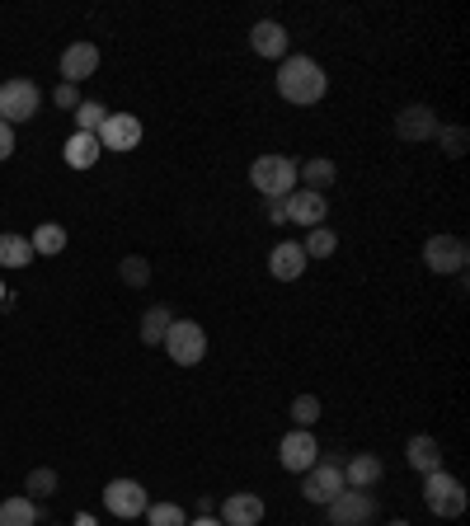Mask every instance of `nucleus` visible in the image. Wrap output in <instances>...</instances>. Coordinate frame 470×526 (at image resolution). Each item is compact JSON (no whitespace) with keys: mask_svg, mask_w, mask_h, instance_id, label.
<instances>
[{"mask_svg":"<svg viewBox=\"0 0 470 526\" xmlns=\"http://www.w3.org/2000/svg\"><path fill=\"white\" fill-rule=\"evenodd\" d=\"M273 85H278V94L287 99V104H320L329 90V76L325 66L315 62V57H301V52H287L278 62V76H273Z\"/></svg>","mask_w":470,"mask_h":526,"instance_id":"nucleus-1","label":"nucleus"},{"mask_svg":"<svg viewBox=\"0 0 470 526\" xmlns=\"http://www.w3.org/2000/svg\"><path fill=\"white\" fill-rule=\"evenodd\" d=\"M250 184L264 202H282L297 188V160L292 155H259L250 165Z\"/></svg>","mask_w":470,"mask_h":526,"instance_id":"nucleus-2","label":"nucleus"},{"mask_svg":"<svg viewBox=\"0 0 470 526\" xmlns=\"http://www.w3.org/2000/svg\"><path fill=\"white\" fill-rule=\"evenodd\" d=\"M423 503L433 517H461L466 512V484L447 470H433V475H423Z\"/></svg>","mask_w":470,"mask_h":526,"instance_id":"nucleus-3","label":"nucleus"},{"mask_svg":"<svg viewBox=\"0 0 470 526\" xmlns=\"http://www.w3.org/2000/svg\"><path fill=\"white\" fill-rule=\"evenodd\" d=\"M160 348L170 353L174 367H198V362L207 357V334H203V325H198V320H174Z\"/></svg>","mask_w":470,"mask_h":526,"instance_id":"nucleus-4","label":"nucleus"},{"mask_svg":"<svg viewBox=\"0 0 470 526\" xmlns=\"http://www.w3.org/2000/svg\"><path fill=\"white\" fill-rule=\"evenodd\" d=\"M38 104H43V90L33 85V80L15 76V80H5L0 85V123H29L33 113H38Z\"/></svg>","mask_w":470,"mask_h":526,"instance_id":"nucleus-5","label":"nucleus"},{"mask_svg":"<svg viewBox=\"0 0 470 526\" xmlns=\"http://www.w3.org/2000/svg\"><path fill=\"white\" fill-rule=\"evenodd\" d=\"M348 484H344V461H315L306 475H301V494L311 498V503H334V498L344 494Z\"/></svg>","mask_w":470,"mask_h":526,"instance_id":"nucleus-6","label":"nucleus"},{"mask_svg":"<svg viewBox=\"0 0 470 526\" xmlns=\"http://www.w3.org/2000/svg\"><path fill=\"white\" fill-rule=\"evenodd\" d=\"M423 263H428V273H466L470 263V249L461 235H433L428 245H423Z\"/></svg>","mask_w":470,"mask_h":526,"instance_id":"nucleus-7","label":"nucleus"},{"mask_svg":"<svg viewBox=\"0 0 470 526\" xmlns=\"http://www.w3.org/2000/svg\"><path fill=\"white\" fill-rule=\"evenodd\" d=\"M329 508V526H367L376 522V494L372 489H344V494L325 503Z\"/></svg>","mask_w":470,"mask_h":526,"instance_id":"nucleus-8","label":"nucleus"},{"mask_svg":"<svg viewBox=\"0 0 470 526\" xmlns=\"http://www.w3.org/2000/svg\"><path fill=\"white\" fill-rule=\"evenodd\" d=\"M278 461L287 475H306L315 461H320V442L311 437V428H292V433L278 442Z\"/></svg>","mask_w":470,"mask_h":526,"instance_id":"nucleus-9","label":"nucleus"},{"mask_svg":"<svg viewBox=\"0 0 470 526\" xmlns=\"http://www.w3.org/2000/svg\"><path fill=\"white\" fill-rule=\"evenodd\" d=\"M104 508L127 522V517H141V512L151 508V494L141 489V480H113V484H104Z\"/></svg>","mask_w":470,"mask_h":526,"instance_id":"nucleus-10","label":"nucleus"},{"mask_svg":"<svg viewBox=\"0 0 470 526\" xmlns=\"http://www.w3.org/2000/svg\"><path fill=\"white\" fill-rule=\"evenodd\" d=\"M94 137H99L104 151H137L141 146V118H132V113H109Z\"/></svg>","mask_w":470,"mask_h":526,"instance_id":"nucleus-11","label":"nucleus"},{"mask_svg":"<svg viewBox=\"0 0 470 526\" xmlns=\"http://www.w3.org/2000/svg\"><path fill=\"white\" fill-rule=\"evenodd\" d=\"M282 207H287V221H292V226H325V217H329L325 193H311V188H292V193L282 198Z\"/></svg>","mask_w":470,"mask_h":526,"instance_id":"nucleus-12","label":"nucleus"},{"mask_svg":"<svg viewBox=\"0 0 470 526\" xmlns=\"http://www.w3.org/2000/svg\"><path fill=\"white\" fill-rule=\"evenodd\" d=\"M438 113L428 109V104H405V109L395 113V137L400 141H433L438 137Z\"/></svg>","mask_w":470,"mask_h":526,"instance_id":"nucleus-13","label":"nucleus"},{"mask_svg":"<svg viewBox=\"0 0 470 526\" xmlns=\"http://www.w3.org/2000/svg\"><path fill=\"white\" fill-rule=\"evenodd\" d=\"M250 47H254V57L282 62V57H287V47H292V38H287V29H282L278 19H259V24L250 29Z\"/></svg>","mask_w":470,"mask_h":526,"instance_id":"nucleus-14","label":"nucleus"},{"mask_svg":"<svg viewBox=\"0 0 470 526\" xmlns=\"http://www.w3.org/2000/svg\"><path fill=\"white\" fill-rule=\"evenodd\" d=\"M99 71V47L94 43H71L62 52V80L66 85H80V80H90Z\"/></svg>","mask_w":470,"mask_h":526,"instance_id":"nucleus-15","label":"nucleus"},{"mask_svg":"<svg viewBox=\"0 0 470 526\" xmlns=\"http://www.w3.org/2000/svg\"><path fill=\"white\" fill-rule=\"evenodd\" d=\"M386 475V461L376 456V451H358L353 461H344V484L348 489H376Z\"/></svg>","mask_w":470,"mask_h":526,"instance_id":"nucleus-16","label":"nucleus"},{"mask_svg":"<svg viewBox=\"0 0 470 526\" xmlns=\"http://www.w3.org/2000/svg\"><path fill=\"white\" fill-rule=\"evenodd\" d=\"M306 263L311 259H306V249H301L297 240H282V245L268 254V273L278 282H297L301 273H306Z\"/></svg>","mask_w":470,"mask_h":526,"instance_id":"nucleus-17","label":"nucleus"},{"mask_svg":"<svg viewBox=\"0 0 470 526\" xmlns=\"http://www.w3.org/2000/svg\"><path fill=\"white\" fill-rule=\"evenodd\" d=\"M264 522V498L259 494H231L221 503V526H259Z\"/></svg>","mask_w":470,"mask_h":526,"instance_id":"nucleus-18","label":"nucleus"},{"mask_svg":"<svg viewBox=\"0 0 470 526\" xmlns=\"http://www.w3.org/2000/svg\"><path fill=\"white\" fill-rule=\"evenodd\" d=\"M405 461L419 470V475H433V470H442V442L428 433H414L405 442Z\"/></svg>","mask_w":470,"mask_h":526,"instance_id":"nucleus-19","label":"nucleus"},{"mask_svg":"<svg viewBox=\"0 0 470 526\" xmlns=\"http://www.w3.org/2000/svg\"><path fill=\"white\" fill-rule=\"evenodd\" d=\"M62 155H66V165H71V170H94V160L104 155V146H99L94 132H71L66 146H62Z\"/></svg>","mask_w":470,"mask_h":526,"instance_id":"nucleus-20","label":"nucleus"},{"mask_svg":"<svg viewBox=\"0 0 470 526\" xmlns=\"http://www.w3.org/2000/svg\"><path fill=\"white\" fill-rule=\"evenodd\" d=\"M38 259L29 245V235H15V231H0V268H29Z\"/></svg>","mask_w":470,"mask_h":526,"instance_id":"nucleus-21","label":"nucleus"},{"mask_svg":"<svg viewBox=\"0 0 470 526\" xmlns=\"http://www.w3.org/2000/svg\"><path fill=\"white\" fill-rule=\"evenodd\" d=\"M297 179H306V188L311 193H325L334 179H339V170H334V160H325V155H315V160H306V165H297Z\"/></svg>","mask_w":470,"mask_h":526,"instance_id":"nucleus-22","label":"nucleus"},{"mask_svg":"<svg viewBox=\"0 0 470 526\" xmlns=\"http://www.w3.org/2000/svg\"><path fill=\"white\" fill-rule=\"evenodd\" d=\"M0 526H38V503L33 498H5L0 503Z\"/></svg>","mask_w":470,"mask_h":526,"instance_id":"nucleus-23","label":"nucleus"},{"mask_svg":"<svg viewBox=\"0 0 470 526\" xmlns=\"http://www.w3.org/2000/svg\"><path fill=\"white\" fill-rule=\"evenodd\" d=\"M174 315L165 306H151L146 315H141V343H151V348H160L165 343V334H170Z\"/></svg>","mask_w":470,"mask_h":526,"instance_id":"nucleus-24","label":"nucleus"},{"mask_svg":"<svg viewBox=\"0 0 470 526\" xmlns=\"http://www.w3.org/2000/svg\"><path fill=\"white\" fill-rule=\"evenodd\" d=\"M33 254H47V259H52V254H62L66 249V226H57V221H43V226H38V231H33Z\"/></svg>","mask_w":470,"mask_h":526,"instance_id":"nucleus-25","label":"nucleus"},{"mask_svg":"<svg viewBox=\"0 0 470 526\" xmlns=\"http://www.w3.org/2000/svg\"><path fill=\"white\" fill-rule=\"evenodd\" d=\"M24 489H29L24 498H33V503H38V498H52V494H57V470H52V465H38V470H29Z\"/></svg>","mask_w":470,"mask_h":526,"instance_id":"nucleus-26","label":"nucleus"},{"mask_svg":"<svg viewBox=\"0 0 470 526\" xmlns=\"http://www.w3.org/2000/svg\"><path fill=\"white\" fill-rule=\"evenodd\" d=\"M306 259H329L334 249H339V235L329 231V226H311V235H306Z\"/></svg>","mask_w":470,"mask_h":526,"instance_id":"nucleus-27","label":"nucleus"},{"mask_svg":"<svg viewBox=\"0 0 470 526\" xmlns=\"http://www.w3.org/2000/svg\"><path fill=\"white\" fill-rule=\"evenodd\" d=\"M146 526H188V517L179 503H151L146 508Z\"/></svg>","mask_w":470,"mask_h":526,"instance_id":"nucleus-28","label":"nucleus"},{"mask_svg":"<svg viewBox=\"0 0 470 526\" xmlns=\"http://www.w3.org/2000/svg\"><path fill=\"white\" fill-rule=\"evenodd\" d=\"M104 118H109V109H104V104H94V99H80L76 132H99V127H104Z\"/></svg>","mask_w":470,"mask_h":526,"instance_id":"nucleus-29","label":"nucleus"},{"mask_svg":"<svg viewBox=\"0 0 470 526\" xmlns=\"http://www.w3.org/2000/svg\"><path fill=\"white\" fill-rule=\"evenodd\" d=\"M442 146V151H447V160H461V155H466V127H438V137H433Z\"/></svg>","mask_w":470,"mask_h":526,"instance_id":"nucleus-30","label":"nucleus"},{"mask_svg":"<svg viewBox=\"0 0 470 526\" xmlns=\"http://www.w3.org/2000/svg\"><path fill=\"white\" fill-rule=\"evenodd\" d=\"M118 273H123V282H127V287H146V282H151V263L141 259V254H127Z\"/></svg>","mask_w":470,"mask_h":526,"instance_id":"nucleus-31","label":"nucleus"},{"mask_svg":"<svg viewBox=\"0 0 470 526\" xmlns=\"http://www.w3.org/2000/svg\"><path fill=\"white\" fill-rule=\"evenodd\" d=\"M315 418H320V400H315V395H297V400H292V423H297V428H311Z\"/></svg>","mask_w":470,"mask_h":526,"instance_id":"nucleus-32","label":"nucleus"},{"mask_svg":"<svg viewBox=\"0 0 470 526\" xmlns=\"http://www.w3.org/2000/svg\"><path fill=\"white\" fill-rule=\"evenodd\" d=\"M52 104H57V109H66V113H76V109H80V90L62 80V85L52 90Z\"/></svg>","mask_w":470,"mask_h":526,"instance_id":"nucleus-33","label":"nucleus"},{"mask_svg":"<svg viewBox=\"0 0 470 526\" xmlns=\"http://www.w3.org/2000/svg\"><path fill=\"white\" fill-rule=\"evenodd\" d=\"M15 155V127L0 123V160H10Z\"/></svg>","mask_w":470,"mask_h":526,"instance_id":"nucleus-34","label":"nucleus"},{"mask_svg":"<svg viewBox=\"0 0 470 526\" xmlns=\"http://www.w3.org/2000/svg\"><path fill=\"white\" fill-rule=\"evenodd\" d=\"M268 221H278L282 226V221H287V207H282V202H268Z\"/></svg>","mask_w":470,"mask_h":526,"instance_id":"nucleus-35","label":"nucleus"},{"mask_svg":"<svg viewBox=\"0 0 470 526\" xmlns=\"http://www.w3.org/2000/svg\"><path fill=\"white\" fill-rule=\"evenodd\" d=\"M188 526H221L217 517H198V522H188Z\"/></svg>","mask_w":470,"mask_h":526,"instance_id":"nucleus-36","label":"nucleus"},{"mask_svg":"<svg viewBox=\"0 0 470 526\" xmlns=\"http://www.w3.org/2000/svg\"><path fill=\"white\" fill-rule=\"evenodd\" d=\"M391 526H409V522H391Z\"/></svg>","mask_w":470,"mask_h":526,"instance_id":"nucleus-37","label":"nucleus"}]
</instances>
